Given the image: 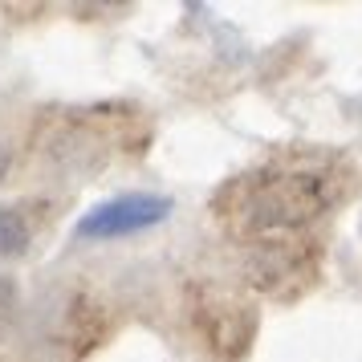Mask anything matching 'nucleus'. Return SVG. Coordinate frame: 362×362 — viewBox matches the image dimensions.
Masks as SVG:
<instances>
[{"label":"nucleus","instance_id":"20e7f679","mask_svg":"<svg viewBox=\"0 0 362 362\" xmlns=\"http://www.w3.org/2000/svg\"><path fill=\"white\" fill-rule=\"evenodd\" d=\"M33 245V224L21 208L0 204V257H21Z\"/></svg>","mask_w":362,"mask_h":362},{"label":"nucleus","instance_id":"7ed1b4c3","mask_svg":"<svg viewBox=\"0 0 362 362\" xmlns=\"http://www.w3.org/2000/svg\"><path fill=\"white\" fill-rule=\"evenodd\" d=\"M167 212H171V199L167 196H115L98 204L94 212H86L78 220V228L74 236H82V240H115V236H131V232H143V228H155V224H163Z\"/></svg>","mask_w":362,"mask_h":362},{"label":"nucleus","instance_id":"f03ea898","mask_svg":"<svg viewBox=\"0 0 362 362\" xmlns=\"http://www.w3.org/2000/svg\"><path fill=\"white\" fill-rule=\"evenodd\" d=\"M183 310H187V326L196 334V342L216 362H240L248 354L252 334H257V313L232 285L212 277L187 281Z\"/></svg>","mask_w":362,"mask_h":362},{"label":"nucleus","instance_id":"f257e3e1","mask_svg":"<svg viewBox=\"0 0 362 362\" xmlns=\"http://www.w3.org/2000/svg\"><path fill=\"white\" fill-rule=\"evenodd\" d=\"M350 187L354 171L342 155L322 147H281L220 183L212 212L245 248L301 245L305 232L350 196Z\"/></svg>","mask_w":362,"mask_h":362},{"label":"nucleus","instance_id":"39448f33","mask_svg":"<svg viewBox=\"0 0 362 362\" xmlns=\"http://www.w3.org/2000/svg\"><path fill=\"white\" fill-rule=\"evenodd\" d=\"M8 163H13V159H8V151L0 147V180H4V175H8Z\"/></svg>","mask_w":362,"mask_h":362}]
</instances>
